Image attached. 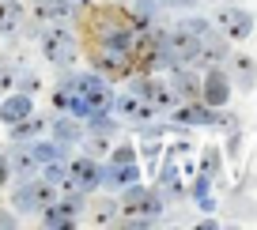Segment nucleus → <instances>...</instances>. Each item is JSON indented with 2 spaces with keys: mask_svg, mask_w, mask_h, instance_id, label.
I'll return each mask as SVG.
<instances>
[{
  "mask_svg": "<svg viewBox=\"0 0 257 230\" xmlns=\"http://www.w3.org/2000/svg\"><path fill=\"white\" fill-rule=\"evenodd\" d=\"M87 34L95 38V46L128 49L133 38H137V23L128 19L125 8H95L87 16Z\"/></svg>",
  "mask_w": 257,
  "mask_h": 230,
  "instance_id": "1",
  "label": "nucleus"
},
{
  "mask_svg": "<svg viewBox=\"0 0 257 230\" xmlns=\"http://www.w3.org/2000/svg\"><path fill=\"white\" fill-rule=\"evenodd\" d=\"M121 211L133 215V219H125V226H152L155 219L163 215V192L155 189H144V185H128L125 200H121Z\"/></svg>",
  "mask_w": 257,
  "mask_h": 230,
  "instance_id": "2",
  "label": "nucleus"
},
{
  "mask_svg": "<svg viewBox=\"0 0 257 230\" xmlns=\"http://www.w3.org/2000/svg\"><path fill=\"white\" fill-rule=\"evenodd\" d=\"M42 57H46L53 68H68L80 57V42L68 27H46L42 31Z\"/></svg>",
  "mask_w": 257,
  "mask_h": 230,
  "instance_id": "3",
  "label": "nucleus"
},
{
  "mask_svg": "<svg viewBox=\"0 0 257 230\" xmlns=\"http://www.w3.org/2000/svg\"><path fill=\"white\" fill-rule=\"evenodd\" d=\"M91 64L102 76L106 83H117L133 76V61H128V49H113V46H91Z\"/></svg>",
  "mask_w": 257,
  "mask_h": 230,
  "instance_id": "4",
  "label": "nucleus"
},
{
  "mask_svg": "<svg viewBox=\"0 0 257 230\" xmlns=\"http://www.w3.org/2000/svg\"><path fill=\"white\" fill-rule=\"evenodd\" d=\"M83 211V192H68L64 200H49L42 207V226L46 230H72Z\"/></svg>",
  "mask_w": 257,
  "mask_h": 230,
  "instance_id": "5",
  "label": "nucleus"
},
{
  "mask_svg": "<svg viewBox=\"0 0 257 230\" xmlns=\"http://www.w3.org/2000/svg\"><path fill=\"white\" fill-rule=\"evenodd\" d=\"M64 83H68L76 95L87 98V102H91V113L113 110V91H110V83H106L98 72H80V76H72V80H64Z\"/></svg>",
  "mask_w": 257,
  "mask_h": 230,
  "instance_id": "6",
  "label": "nucleus"
},
{
  "mask_svg": "<svg viewBox=\"0 0 257 230\" xmlns=\"http://www.w3.org/2000/svg\"><path fill=\"white\" fill-rule=\"evenodd\" d=\"M163 53H167L170 68H174V64H193V57L201 53V34H193L189 27L163 31Z\"/></svg>",
  "mask_w": 257,
  "mask_h": 230,
  "instance_id": "7",
  "label": "nucleus"
},
{
  "mask_svg": "<svg viewBox=\"0 0 257 230\" xmlns=\"http://www.w3.org/2000/svg\"><path fill=\"white\" fill-rule=\"evenodd\" d=\"M49 200H57V185H49L46 177H23V185L12 192L16 211H42Z\"/></svg>",
  "mask_w": 257,
  "mask_h": 230,
  "instance_id": "8",
  "label": "nucleus"
},
{
  "mask_svg": "<svg viewBox=\"0 0 257 230\" xmlns=\"http://www.w3.org/2000/svg\"><path fill=\"white\" fill-rule=\"evenodd\" d=\"M64 170H68V185H64V192H91V189H98V159H91V155H76L72 162H64Z\"/></svg>",
  "mask_w": 257,
  "mask_h": 230,
  "instance_id": "9",
  "label": "nucleus"
},
{
  "mask_svg": "<svg viewBox=\"0 0 257 230\" xmlns=\"http://www.w3.org/2000/svg\"><path fill=\"white\" fill-rule=\"evenodd\" d=\"M201 102L212 106V110H223L231 102V76L223 68H204V80H201Z\"/></svg>",
  "mask_w": 257,
  "mask_h": 230,
  "instance_id": "10",
  "label": "nucleus"
},
{
  "mask_svg": "<svg viewBox=\"0 0 257 230\" xmlns=\"http://www.w3.org/2000/svg\"><path fill=\"white\" fill-rule=\"evenodd\" d=\"M133 95L148 98L155 110H174L178 106V91L167 87V83H159V80H152V76H140V80L133 83Z\"/></svg>",
  "mask_w": 257,
  "mask_h": 230,
  "instance_id": "11",
  "label": "nucleus"
},
{
  "mask_svg": "<svg viewBox=\"0 0 257 230\" xmlns=\"http://www.w3.org/2000/svg\"><path fill=\"white\" fill-rule=\"evenodd\" d=\"M216 23H219V31H223V38H231V42H242V38L253 34V16L242 12V8H219Z\"/></svg>",
  "mask_w": 257,
  "mask_h": 230,
  "instance_id": "12",
  "label": "nucleus"
},
{
  "mask_svg": "<svg viewBox=\"0 0 257 230\" xmlns=\"http://www.w3.org/2000/svg\"><path fill=\"white\" fill-rule=\"evenodd\" d=\"M113 110H117L125 121H133L137 128L144 125V121H152L155 113H159L152 102H148V98H140V95H117V98H113Z\"/></svg>",
  "mask_w": 257,
  "mask_h": 230,
  "instance_id": "13",
  "label": "nucleus"
},
{
  "mask_svg": "<svg viewBox=\"0 0 257 230\" xmlns=\"http://www.w3.org/2000/svg\"><path fill=\"white\" fill-rule=\"evenodd\" d=\"M140 181V166L137 162H125V166H98V189H125V185Z\"/></svg>",
  "mask_w": 257,
  "mask_h": 230,
  "instance_id": "14",
  "label": "nucleus"
},
{
  "mask_svg": "<svg viewBox=\"0 0 257 230\" xmlns=\"http://www.w3.org/2000/svg\"><path fill=\"white\" fill-rule=\"evenodd\" d=\"M27 113H34L31 95H23V91H16V95H12V91H8V98L0 102V121H4V125H16V121L27 117Z\"/></svg>",
  "mask_w": 257,
  "mask_h": 230,
  "instance_id": "15",
  "label": "nucleus"
},
{
  "mask_svg": "<svg viewBox=\"0 0 257 230\" xmlns=\"http://www.w3.org/2000/svg\"><path fill=\"white\" fill-rule=\"evenodd\" d=\"M46 125H49V117H38V113H27V117H19L16 125H8V136L12 140H34V136H42L46 132Z\"/></svg>",
  "mask_w": 257,
  "mask_h": 230,
  "instance_id": "16",
  "label": "nucleus"
},
{
  "mask_svg": "<svg viewBox=\"0 0 257 230\" xmlns=\"http://www.w3.org/2000/svg\"><path fill=\"white\" fill-rule=\"evenodd\" d=\"M49 128H53V140L61 143V147H68V143H80V140H83V128L76 125L72 113H64V117L49 121Z\"/></svg>",
  "mask_w": 257,
  "mask_h": 230,
  "instance_id": "17",
  "label": "nucleus"
},
{
  "mask_svg": "<svg viewBox=\"0 0 257 230\" xmlns=\"http://www.w3.org/2000/svg\"><path fill=\"white\" fill-rule=\"evenodd\" d=\"M125 12H128V19L137 23V31H148L152 19H155V0H128Z\"/></svg>",
  "mask_w": 257,
  "mask_h": 230,
  "instance_id": "18",
  "label": "nucleus"
},
{
  "mask_svg": "<svg viewBox=\"0 0 257 230\" xmlns=\"http://www.w3.org/2000/svg\"><path fill=\"white\" fill-rule=\"evenodd\" d=\"M31 155H34L38 166H46V162H61L64 159V147L57 140H38V143H31Z\"/></svg>",
  "mask_w": 257,
  "mask_h": 230,
  "instance_id": "19",
  "label": "nucleus"
},
{
  "mask_svg": "<svg viewBox=\"0 0 257 230\" xmlns=\"http://www.w3.org/2000/svg\"><path fill=\"white\" fill-rule=\"evenodd\" d=\"M23 19V4L19 0H0V34H12Z\"/></svg>",
  "mask_w": 257,
  "mask_h": 230,
  "instance_id": "20",
  "label": "nucleus"
},
{
  "mask_svg": "<svg viewBox=\"0 0 257 230\" xmlns=\"http://www.w3.org/2000/svg\"><path fill=\"white\" fill-rule=\"evenodd\" d=\"M12 159H8V166L16 170L19 177H31L34 170H38V162H34V155H31V147H19V151H8Z\"/></svg>",
  "mask_w": 257,
  "mask_h": 230,
  "instance_id": "21",
  "label": "nucleus"
},
{
  "mask_svg": "<svg viewBox=\"0 0 257 230\" xmlns=\"http://www.w3.org/2000/svg\"><path fill=\"white\" fill-rule=\"evenodd\" d=\"M234 80H238V87H246V91H253V61H249V57H234Z\"/></svg>",
  "mask_w": 257,
  "mask_h": 230,
  "instance_id": "22",
  "label": "nucleus"
},
{
  "mask_svg": "<svg viewBox=\"0 0 257 230\" xmlns=\"http://www.w3.org/2000/svg\"><path fill=\"white\" fill-rule=\"evenodd\" d=\"M46 177L49 185H57V189H64V185H68V170H64V159L61 162H46Z\"/></svg>",
  "mask_w": 257,
  "mask_h": 230,
  "instance_id": "23",
  "label": "nucleus"
},
{
  "mask_svg": "<svg viewBox=\"0 0 257 230\" xmlns=\"http://www.w3.org/2000/svg\"><path fill=\"white\" fill-rule=\"evenodd\" d=\"M106 155H110V162H113V166L137 162V147H133V143H117V147H113V151H106Z\"/></svg>",
  "mask_w": 257,
  "mask_h": 230,
  "instance_id": "24",
  "label": "nucleus"
},
{
  "mask_svg": "<svg viewBox=\"0 0 257 230\" xmlns=\"http://www.w3.org/2000/svg\"><path fill=\"white\" fill-rule=\"evenodd\" d=\"M16 76H19V68H16V64L0 61V95H8V91H16Z\"/></svg>",
  "mask_w": 257,
  "mask_h": 230,
  "instance_id": "25",
  "label": "nucleus"
},
{
  "mask_svg": "<svg viewBox=\"0 0 257 230\" xmlns=\"http://www.w3.org/2000/svg\"><path fill=\"white\" fill-rule=\"evenodd\" d=\"M201 155H204V159H201V174H204V177L219 174V151H216V147H204Z\"/></svg>",
  "mask_w": 257,
  "mask_h": 230,
  "instance_id": "26",
  "label": "nucleus"
},
{
  "mask_svg": "<svg viewBox=\"0 0 257 230\" xmlns=\"http://www.w3.org/2000/svg\"><path fill=\"white\" fill-rule=\"evenodd\" d=\"M208 189H212V177H197V181H193V189H189V196L193 200H201V196H208Z\"/></svg>",
  "mask_w": 257,
  "mask_h": 230,
  "instance_id": "27",
  "label": "nucleus"
},
{
  "mask_svg": "<svg viewBox=\"0 0 257 230\" xmlns=\"http://www.w3.org/2000/svg\"><path fill=\"white\" fill-rule=\"evenodd\" d=\"M182 27H189V31L193 34H201V38H204V34H212V27H208V19H185V23Z\"/></svg>",
  "mask_w": 257,
  "mask_h": 230,
  "instance_id": "28",
  "label": "nucleus"
},
{
  "mask_svg": "<svg viewBox=\"0 0 257 230\" xmlns=\"http://www.w3.org/2000/svg\"><path fill=\"white\" fill-rule=\"evenodd\" d=\"M0 226H4V230H16L19 226V219L8 211V207H0Z\"/></svg>",
  "mask_w": 257,
  "mask_h": 230,
  "instance_id": "29",
  "label": "nucleus"
},
{
  "mask_svg": "<svg viewBox=\"0 0 257 230\" xmlns=\"http://www.w3.org/2000/svg\"><path fill=\"white\" fill-rule=\"evenodd\" d=\"M8 174H12V166H8V151H0V189L8 185Z\"/></svg>",
  "mask_w": 257,
  "mask_h": 230,
  "instance_id": "30",
  "label": "nucleus"
},
{
  "mask_svg": "<svg viewBox=\"0 0 257 230\" xmlns=\"http://www.w3.org/2000/svg\"><path fill=\"white\" fill-rule=\"evenodd\" d=\"M159 4H167V8H189L193 0H159Z\"/></svg>",
  "mask_w": 257,
  "mask_h": 230,
  "instance_id": "31",
  "label": "nucleus"
},
{
  "mask_svg": "<svg viewBox=\"0 0 257 230\" xmlns=\"http://www.w3.org/2000/svg\"><path fill=\"white\" fill-rule=\"evenodd\" d=\"M208 4H219V0H208Z\"/></svg>",
  "mask_w": 257,
  "mask_h": 230,
  "instance_id": "32",
  "label": "nucleus"
}]
</instances>
